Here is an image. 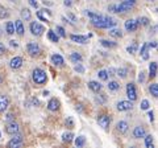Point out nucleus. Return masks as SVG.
Here are the masks:
<instances>
[{"mask_svg": "<svg viewBox=\"0 0 158 148\" xmlns=\"http://www.w3.org/2000/svg\"><path fill=\"white\" fill-rule=\"evenodd\" d=\"M87 16L90 17L91 24L94 27L100 28V29H110L112 27H115L117 23L115 19H112L110 16H103V15H99L91 11H87Z\"/></svg>", "mask_w": 158, "mask_h": 148, "instance_id": "nucleus-1", "label": "nucleus"}, {"mask_svg": "<svg viewBox=\"0 0 158 148\" xmlns=\"http://www.w3.org/2000/svg\"><path fill=\"white\" fill-rule=\"evenodd\" d=\"M32 80L36 85H44V83H46V81H48V74L45 70H42V69L36 67L32 72Z\"/></svg>", "mask_w": 158, "mask_h": 148, "instance_id": "nucleus-2", "label": "nucleus"}, {"mask_svg": "<svg viewBox=\"0 0 158 148\" xmlns=\"http://www.w3.org/2000/svg\"><path fill=\"white\" fill-rule=\"evenodd\" d=\"M29 29H31V33L33 36H42V33L45 32V27L37 21H32L31 25H29Z\"/></svg>", "mask_w": 158, "mask_h": 148, "instance_id": "nucleus-3", "label": "nucleus"}, {"mask_svg": "<svg viewBox=\"0 0 158 148\" xmlns=\"http://www.w3.org/2000/svg\"><path fill=\"white\" fill-rule=\"evenodd\" d=\"M111 116L110 115H107V114H100L98 116V123H99V126H100L103 130H108V127L111 126Z\"/></svg>", "mask_w": 158, "mask_h": 148, "instance_id": "nucleus-4", "label": "nucleus"}, {"mask_svg": "<svg viewBox=\"0 0 158 148\" xmlns=\"http://www.w3.org/2000/svg\"><path fill=\"white\" fill-rule=\"evenodd\" d=\"M127 95L132 102H135L137 99V90H136V85L133 82H129L127 85Z\"/></svg>", "mask_w": 158, "mask_h": 148, "instance_id": "nucleus-5", "label": "nucleus"}, {"mask_svg": "<svg viewBox=\"0 0 158 148\" xmlns=\"http://www.w3.org/2000/svg\"><path fill=\"white\" fill-rule=\"evenodd\" d=\"M27 50L29 53V56L36 57V56H38V54L41 53V48H40V45L37 42H29L27 45Z\"/></svg>", "mask_w": 158, "mask_h": 148, "instance_id": "nucleus-6", "label": "nucleus"}, {"mask_svg": "<svg viewBox=\"0 0 158 148\" xmlns=\"http://www.w3.org/2000/svg\"><path fill=\"white\" fill-rule=\"evenodd\" d=\"M135 7V4L132 3H128V2H121L120 4H116V13H124V12H128Z\"/></svg>", "mask_w": 158, "mask_h": 148, "instance_id": "nucleus-7", "label": "nucleus"}, {"mask_svg": "<svg viewBox=\"0 0 158 148\" xmlns=\"http://www.w3.org/2000/svg\"><path fill=\"white\" fill-rule=\"evenodd\" d=\"M19 131H20L19 123H16L15 120L7 123V127H6V132H7V134H9V135H16Z\"/></svg>", "mask_w": 158, "mask_h": 148, "instance_id": "nucleus-8", "label": "nucleus"}, {"mask_svg": "<svg viewBox=\"0 0 158 148\" xmlns=\"http://www.w3.org/2000/svg\"><path fill=\"white\" fill-rule=\"evenodd\" d=\"M24 144V139H23V136L21 135H16L15 137H12L11 140L8 141V147L9 148H17V147H21Z\"/></svg>", "mask_w": 158, "mask_h": 148, "instance_id": "nucleus-9", "label": "nucleus"}, {"mask_svg": "<svg viewBox=\"0 0 158 148\" xmlns=\"http://www.w3.org/2000/svg\"><path fill=\"white\" fill-rule=\"evenodd\" d=\"M133 108V102L132 101H120L117 103V110L118 111H129Z\"/></svg>", "mask_w": 158, "mask_h": 148, "instance_id": "nucleus-10", "label": "nucleus"}, {"mask_svg": "<svg viewBox=\"0 0 158 148\" xmlns=\"http://www.w3.org/2000/svg\"><path fill=\"white\" fill-rule=\"evenodd\" d=\"M23 57H13L11 58V61H9V66H11V69H13V70H17V69H20L23 66Z\"/></svg>", "mask_w": 158, "mask_h": 148, "instance_id": "nucleus-11", "label": "nucleus"}, {"mask_svg": "<svg viewBox=\"0 0 158 148\" xmlns=\"http://www.w3.org/2000/svg\"><path fill=\"white\" fill-rule=\"evenodd\" d=\"M124 27H125V29L128 32H135L138 28V23H137V20H135V19H129V20L125 21Z\"/></svg>", "mask_w": 158, "mask_h": 148, "instance_id": "nucleus-12", "label": "nucleus"}, {"mask_svg": "<svg viewBox=\"0 0 158 148\" xmlns=\"http://www.w3.org/2000/svg\"><path fill=\"white\" fill-rule=\"evenodd\" d=\"M50 61L53 65L56 66H63L65 65V60H63V57L61 56V54H53V56L50 57Z\"/></svg>", "mask_w": 158, "mask_h": 148, "instance_id": "nucleus-13", "label": "nucleus"}, {"mask_svg": "<svg viewBox=\"0 0 158 148\" xmlns=\"http://www.w3.org/2000/svg\"><path fill=\"white\" fill-rule=\"evenodd\" d=\"M116 130L120 132V134H127L128 130H129V124H128L125 120H120L116 124Z\"/></svg>", "mask_w": 158, "mask_h": 148, "instance_id": "nucleus-14", "label": "nucleus"}, {"mask_svg": "<svg viewBox=\"0 0 158 148\" xmlns=\"http://www.w3.org/2000/svg\"><path fill=\"white\" fill-rule=\"evenodd\" d=\"M145 135H146V131H145V128L141 126H137L135 130H133V136H135L136 139H141V137H144Z\"/></svg>", "mask_w": 158, "mask_h": 148, "instance_id": "nucleus-15", "label": "nucleus"}, {"mask_svg": "<svg viewBox=\"0 0 158 148\" xmlns=\"http://www.w3.org/2000/svg\"><path fill=\"white\" fill-rule=\"evenodd\" d=\"M71 41L78 42V44H86L88 40V36H82V34H71L70 36Z\"/></svg>", "mask_w": 158, "mask_h": 148, "instance_id": "nucleus-16", "label": "nucleus"}, {"mask_svg": "<svg viewBox=\"0 0 158 148\" xmlns=\"http://www.w3.org/2000/svg\"><path fill=\"white\" fill-rule=\"evenodd\" d=\"M48 108H49V111H53V112L57 111L59 108V101L57 98H52V99L48 102Z\"/></svg>", "mask_w": 158, "mask_h": 148, "instance_id": "nucleus-17", "label": "nucleus"}, {"mask_svg": "<svg viewBox=\"0 0 158 148\" xmlns=\"http://www.w3.org/2000/svg\"><path fill=\"white\" fill-rule=\"evenodd\" d=\"M9 106V99L6 95H0V112H4Z\"/></svg>", "mask_w": 158, "mask_h": 148, "instance_id": "nucleus-18", "label": "nucleus"}, {"mask_svg": "<svg viewBox=\"0 0 158 148\" xmlns=\"http://www.w3.org/2000/svg\"><path fill=\"white\" fill-rule=\"evenodd\" d=\"M15 32H16L19 36H24V24L21 20L15 21Z\"/></svg>", "mask_w": 158, "mask_h": 148, "instance_id": "nucleus-19", "label": "nucleus"}, {"mask_svg": "<svg viewBox=\"0 0 158 148\" xmlns=\"http://www.w3.org/2000/svg\"><path fill=\"white\" fill-rule=\"evenodd\" d=\"M88 87H90L94 93H99L102 90V85L99 82H96V81H90L88 82Z\"/></svg>", "mask_w": 158, "mask_h": 148, "instance_id": "nucleus-20", "label": "nucleus"}, {"mask_svg": "<svg viewBox=\"0 0 158 148\" xmlns=\"http://www.w3.org/2000/svg\"><path fill=\"white\" fill-rule=\"evenodd\" d=\"M149 77L150 78H156L157 77V62L153 61L149 65Z\"/></svg>", "mask_w": 158, "mask_h": 148, "instance_id": "nucleus-21", "label": "nucleus"}, {"mask_svg": "<svg viewBox=\"0 0 158 148\" xmlns=\"http://www.w3.org/2000/svg\"><path fill=\"white\" fill-rule=\"evenodd\" d=\"M48 38L52 42H56V44L59 41V36L54 31H52V29H49V31H48Z\"/></svg>", "mask_w": 158, "mask_h": 148, "instance_id": "nucleus-22", "label": "nucleus"}, {"mask_svg": "<svg viewBox=\"0 0 158 148\" xmlns=\"http://www.w3.org/2000/svg\"><path fill=\"white\" fill-rule=\"evenodd\" d=\"M82 60H83V57H82L79 53H77V52H74V53H71V54H70V61H71V62H74V63L81 62Z\"/></svg>", "mask_w": 158, "mask_h": 148, "instance_id": "nucleus-23", "label": "nucleus"}, {"mask_svg": "<svg viewBox=\"0 0 158 148\" xmlns=\"http://www.w3.org/2000/svg\"><path fill=\"white\" fill-rule=\"evenodd\" d=\"M137 49H138V44H137V41H132V42H131V45L127 48V52H128V53H131V54H135V53L137 52Z\"/></svg>", "mask_w": 158, "mask_h": 148, "instance_id": "nucleus-24", "label": "nucleus"}, {"mask_svg": "<svg viewBox=\"0 0 158 148\" xmlns=\"http://www.w3.org/2000/svg\"><path fill=\"white\" fill-rule=\"evenodd\" d=\"M141 53V56H142V58L144 60H149V53H148V44L145 42V44H142V46H141V50H140Z\"/></svg>", "mask_w": 158, "mask_h": 148, "instance_id": "nucleus-25", "label": "nucleus"}, {"mask_svg": "<svg viewBox=\"0 0 158 148\" xmlns=\"http://www.w3.org/2000/svg\"><path fill=\"white\" fill-rule=\"evenodd\" d=\"M74 139V135H73V132H65V134L62 135V141L63 143H71Z\"/></svg>", "mask_w": 158, "mask_h": 148, "instance_id": "nucleus-26", "label": "nucleus"}, {"mask_svg": "<svg viewBox=\"0 0 158 148\" xmlns=\"http://www.w3.org/2000/svg\"><path fill=\"white\" fill-rule=\"evenodd\" d=\"M110 36L116 37V38H120V37H123V32L120 31V29H116V28L111 29L110 28Z\"/></svg>", "mask_w": 158, "mask_h": 148, "instance_id": "nucleus-27", "label": "nucleus"}, {"mask_svg": "<svg viewBox=\"0 0 158 148\" xmlns=\"http://www.w3.org/2000/svg\"><path fill=\"white\" fill-rule=\"evenodd\" d=\"M149 91H150V94L154 98L158 97V85H157V83H152V85L149 86Z\"/></svg>", "mask_w": 158, "mask_h": 148, "instance_id": "nucleus-28", "label": "nucleus"}, {"mask_svg": "<svg viewBox=\"0 0 158 148\" xmlns=\"http://www.w3.org/2000/svg\"><path fill=\"white\" fill-rule=\"evenodd\" d=\"M6 32H7L8 34H13V33H15V23L8 21V23L6 24Z\"/></svg>", "mask_w": 158, "mask_h": 148, "instance_id": "nucleus-29", "label": "nucleus"}, {"mask_svg": "<svg viewBox=\"0 0 158 148\" xmlns=\"http://www.w3.org/2000/svg\"><path fill=\"white\" fill-rule=\"evenodd\" d=\"M116 74L120 78H127V76H128V69L127 67H120V69H117L116 70Z\"/></svg>", "mask_w": 158, "mask_h": 148, "instance_id": "nucleus-30", "label": "nucleus"}, {"mask_svg": "<svg viewBox=\"0 0 158 148\" xmlns=\"http://www.w3.org/2000/svg\"><path fill=\"white\" fill-rule=\"evenodd\" d=\"M100 44L103 46H106V48H116L117 46V44L116 42H113V41H108V40H100Z\"/></svg>", "mask_w": 158, "mask_h": 148, "instance_id": "nucleus-31", "label": "nucleus"}, {"mask_svg": "<svg viewBox=\"0 0 158 148\" xmlns=\"http://www.w3.org/2000/svg\"><path fill=\"white\" fill-rule=\"evenodd\" d=\"M21 17H23V19H25V20H31V19H32V13H31V11H29L28 8L21 9Z\"/></svg>", "mask_w": 158, "mask_h": 148, "instance_id": "nucleus-32", "label": "nucleus"}, {"mask_svg": "<svg viewBox=\"0 0 158 148\" xmlns=\"http://www.w3.org/2000/svg\"><path fill=\"white\" fill-rule=\"evenodd\" d=\"M86 144V137L85 136H78V137H75V146L77 147H83Z\"/></svg>", "mask_w": 158, "mask_h": 148, "instance_id": "nucleus-33", "label": "nucleus"}, {"mask_svg": "<svg viewBox=\"0 0 158 148\" xmlns=\"http://www.w3.org/2000/svg\"><path fill=\"white\" fill-rule=\"evenodd\" d=\"M108 89H110L111 91H117L118 89H120V85H118L116 81H111L110 83H108Z\"/></svg>", "mask_w": 158, "mask_h": 148, "instance_id": "nucleus-34", "label": "nucleus"}, {"mask_svg": "<svg viewBox=\"0 0 158 148\" xmlns=\"http://www.w3.org/2000/svg\"><path fill=\"white\" fill-rule=\"evenodd\" d=\"M145 146L146 148H152L153 147V136L152 135H145Z\"/></svg>", "mask_w": 158, "mask_h": 148, "instance_id": "nucleus-35", "label": "nucleus"}, {"mask_svg": "<svg viewBox=\"0 0 158 148\" xmlns=\"http://www.w3.org/2000/svg\"><path fill=\"white\" fill-rule=\"evenodd\" d=\"M56 33L58 34L59 37H62V38H65V37H66V31H65V28H63V27H59V25H58Z\"/></svg>", "mask_w": 158, "mask_h": 148, "instance_id": "nucleus-36", "label": "nucleus"}, {"mask_svg": "<svg viewBox=\"0 0 158 148\" xmlns=\"http://www.w3.org/2000/svg\"><path fill=\"white\" fill-rule=\"evenodd\" d=\"M37 17L40 19L41 21H45V23H49V19L46 17V15H44V11H37Z\"/></svg>", "mask_w": 158, "mask_h": 148, "instance_id": "nucleus-37", "label": "nucleus"}, {"mask_svg": "<svg viewBox=\"0 0 158 148\" xmlns=\"http://www.w3.org/2000/svg\"><path fill=\"white\" fill-rule=\"evenodd\" d=\"M98 77H99V80H102V81H107L108 80L107 70H100V72L98 73Z\"/></svg>", "mask_w": 158, "mask_h": 148, "instance_id": "nucleus-38", "label": "nucleus"}, {"mask_svg": "<svg viewBox=\"0 0 158 148\" xmlns=\"http://www.w3.org/2000/svg\"><path fill=\"white\" fill-rule=\"evenodd\" d=\"M137 23L141 24V25H144V27H146V25H149V24H150V20L148 17H140L137 20Z\"/></svg>", "mask_w": 158, "mask_h": 148, "instance_id": "nucleus-39", "label": "nucleus"}, {"mask_svg": "<svg viewBox=\"0 0 158 148\" xmlns=\"http://www.w3.org/2000/svg\"><path fill=\"white\" fill-rule=\"evenodd\" d=\"M66 127L74 128V119H73V116H69L67 119H66Z\"/></svg>", "mask_w": 158, "mask_h": 148, "instance_id": "nucleus-40", "label": "nucleus"}, {"mask_svg": "<svg viewBox=\"0 0 158 148\" xmlns=\"http://www.w3.org/2000/svg\"><path fill=\"white\" fill-rule=\"evenodd\" d=\"M149 101L148 99H144L141 102V110H149Z\"/></svg>", "mask_w": 158, "mask_h": 148, "instance_id": "nucleus-41", "label": "nucleus"}, {"mask_svg": "<svg viewBox=\"0 0 158 148\" xmlns=\"http://www.w3.org/2000/svg\"><path fill=\"white\" fill-rule=\"evenodd\" d=\"M74 70L82 74V73H85V67H83V65H81V63H78V65H75V67H74Z\"/></svg>", "mask_w": 158, "mask_h": 148, "instance_id": "nucleus-42", "label": "nucleus"}, {"mask_svg": "<svg viewBox=\"0 0 158 148\" xmlns=\"http://www.w3.org/2000/svg\"><path fill=\"white\" fill-rule=\"evenodd\" d=\"M12 120H15V114H12V112H9V114H7V115H6V122L8 123V122H12Z\"/></svg>", "mask_w": 158, "mask_h": 148, "instance_id": "nucleus-43", "label": "nucleus"}, {"mask_svg": "<svg viewBox=\"0 0 158 148\" xmlns=\"http://www.w3.org/2000/svg\"><path fill=\"white\" fill-rule=\"evenodd\" d=\"M96 102H99V103H104V102H106V95H104V94H100L99 97H96Z\"/></svg>", "mask_w": 158, "mask_h": 148, "instance_id": "nucleus-44", "label": "nucleus"}, {"mask_svg": "<svg viewBox=\"0 0 158 148\" xmlns=\"http://www.w3.org/2000/svg\"><path fill=\"white\" fill-rule=\"evenodd\" d=\"M7 17H9V13L6 11V9L0 11V19H7Z\"/></svg>", "mask_w": 158, "mask_h": 148, "instance_id": "nucleus-45", "label": "nucleus"}, {"mask_svg": "<svg viewBox=\"0 0 158 148\" xmlns=\"http://www.w3.org/2000/svg\"><path fill=\"white\" fill-rule=\"evenodd\" d=\"M67 19H70V23H71V24H74V23H75V21H77V17H75V16H74V15H73V13H70V12H69V13H67Z\"/></svg>", "mask_w": 158, "mask_h": 148, "instance_id": "nucleus-46", "label": "nucleus"}, {"mask_svg": "<svg viewBox=\"0 0 158 148\" xmlns=\"http://www.w3.org/2000/svg\"><path fill=\"white\" fill-rule=\"evenodd\" d=\"M145 81V72H141L140 73V76H138V82H144Z\"/></svg>", "mask_w": 158, "mask_h": 148, "instance_id": "nucleus-47", "label": "nucleus"}, {"mask_svg": "<svg viewBox=\"0 0 158 148\" xmlns=\"http://www.w3.org/2000/svg\"><path fill=\"white\" fill-rule=\"evenodd\" d=\"M116 69H113V67H111L110 69V70H107V74H108V76H111V77H113V76H116Z\"/></svg>", "mask_w": 158, "mask_h": 148, "instance_id": "nucleus-48", "label": "nucleus"}, {"mask_svg": "<svg viewBox=\"0 0 158 148\" xmlns=\"http://www.w3.org/2000/svg\"><path fill=\"white\" fill-rule=\"evenodd\" d=\"M28 2H29V4H31L33 8H37L38 7V3L36 2V0H28Z\"/></svg>", "mask_w": 158, "mask_h": 148, "instance_id": "nucleus-49", "label": "nucleus"}, {"mask_svg": "<svg viewBox=\"0 0 158 148\" xmlns=\"http://www.w3.org/2000/svg\"><path fill=\"white\" fill-rule=\"evenodd\" d=\"M108 11H110V12H115L116 11V4H111V6L110 7H108Z\"/></svg>", "mask_w": 158, "mask_h": 148, "instance_id": "nucleus-50", "label": "nucleus"}, {"mask_svg": "<svg viewBox=\"0 0 158 148\" xmlns=\"http://www.w3.org/2000/svg\"><path fill=\"white\" fill-rule=\"evenodd\" d=\"M9 45H11L12 48H17V46H19V44H17V41L11 40V41H9Z\"/></svg>", "mask_w": 158, "mask_h": 148, "instance_id": "nucleus-51", "label": "nucleus"}, {"mask_svg": "<svg viewBox=\"0 0 158 148\" xmlns=\"http://www.w3.org/2000/svg\"><path fill=\"white\" fill-rule=\"evenodd\" d=\"M63 4H65L66 7H71V6H73V0H65V2H63Z\"/></svg>", "mask_w": 158, "mask_h": 148, "instance_id": "nucleus-52", "label": "nucleus"}, {"mask_svg": "<svg viewBox=\"0 0 158 148\" xmlns=\"http://www.w3.org/2000/svg\"><path fill=\"white\" fill-rule=\"evenodd\" d=\"M4 53H6V46L0 42V54H4Z\"/></svg>", "mask_w": 158, "mask_h": 148, "instance_id": "nucleus-53", "label": "nucleus"}, {"mask_svg": "<svg viewBox=\"0 0 158 148\" xmlns=\"http://www.w3.org/2000/svg\"><path fill=\"white\" fill-rule=\"evenodd\" d=\"M148 48H157V42L153 41V42H150V44H148Z\"/></svg>", "mask_w": 158, "mask_h": 148, "instance_id": "nucleus-54", "label": "nucleus"}, {"mask_svg": "<svg viewBox=\"0 0 158 148\" xmlns=\"http://www.w3.org/2000/svg\"><path fill=\"white\" fill-rule=\"evenodd\" d=\"M148 116H149L150 122H153V120H154V116H153V111H149V112H148Z\"/></svg>", "mask_w": 158, "mask_h": 148, "instance_id": "nucleus-55", "label": "nucleus"}, {"mask_svg": "<svg viewBox=\"0 0 158 148\" xmlns=\"http://www.w3.org/2000/svg\"><path fill=\"white\" fill-rule=\"evenodd\" d=\"M77 111L82 112V105H77Z\"/></svg>", "mask_w": 158, "mask_h": 148, "instance_id": "nucleus-56", "label": "nucleus"}, {"mask_svg": "<svg viewBox=\"0 0 158 148\" xmlns=\"http://www.w3.org/2000/svg\"><path fill=\"white\" fill-rule=\"evenodd\" d=\"M121 2H128V3H132V4H136V0H121Z\"/></svg>", "mask_w": 158, "mask_h": 148, "instance_id": "nucleus-57", "label": "nucleus"}, {"mask_svg": "<svg viewBox=\"0 0 158 148\" xmlns=\"http://www.w3.org/2000/svg\"><path fill=\"white\" fill-rule=\"evenodd\" d=\"M3 83V77H0V85H2Z\"/></svg>", "mask_w": 158, "mask_h": 148, "instance_id": "nucleus-58", "label": "nucleus"}, {"mask_svg": "<svg viewBox=\"0 0 158 148\" xmlns=\"http://www.w3.org/2000/svg\"><path fill=\"white\" fill-rule=\"evenodd\" d=\"M0 8H2V6H0Z\"/></svg>", "mask_w": 158, "mask_h": 148, "instance_id": "nucleus-59", "label": "nucleus"}, {"mask_svg": "<svg viewBox=\"0 0 158 148\" xmlns=\"http://www.w3.org/2000/svg\"><path fill=\"white\" fill-rule=\"evenodd\" d=\"M0 34H2V33H0Z\"/></svg>", "mask_w": 158, "mask_h": 148, "instance_id": "nucleus-60", "label": "nucleus"}]
</instances>
